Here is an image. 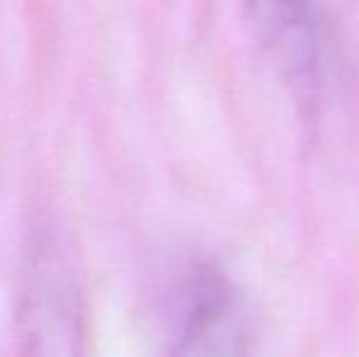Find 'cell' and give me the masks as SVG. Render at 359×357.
<instances>
[{
  "mask_svg": "<svg viewBox=\"0 0 359 357\" xmlns=\"http://www.w3.org/2000/svg\"><path fill=\"white\" fill-rule=\"evenodd\" d=\"M74 267L52 235L25 260L20 294L22 357H83V311Z\"/></svg>",
  "mask_w": 359,
  "mask_h": 357,
  "instance_id": "cell-1",
  "label": "cell"
},
{
  "mask_svg": "<svg viewBox=\"0 0 359 357\" xmlns=\"http://www.w3.org/2000/svg\"><path fill=\"white\" fill-rule=\"evenodd\" d=\"M166 357H255L245 306L222 271H191L179 296Z\"/></svg>",
  "mask_w": 359,
  "mask_h": 357,
  "instance_id": "cell-2",
  "label": "cell"
},
{
  "mask_svg": "<svg viewBox=\"0 0 359 357\" xmlns=\"http://www.w3.org/2000/svg\"><path fill=\"white\" fill-rule=\"evenodd\" d=\"M255 27L271 62L306 93L320 86L323 29L311 8L301 5H255Z\"/></svg>",
  "mask_w": 359,
  "mask_h": 357,
  "instance_id": "cell-3",
  "label": "cell"
}]
</instances>
